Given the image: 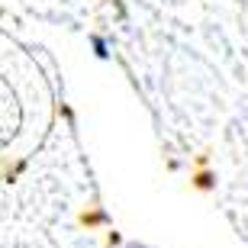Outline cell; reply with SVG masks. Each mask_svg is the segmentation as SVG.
I'll return each instance as SVG.
<instances>
[{
    "label": "cell",
    "instance_id": "cell-1",
    "mask_svg": "<svg viewBox=\"0 0 248 248\" xmlns=\"http://www.w3.org/2000/svg\"><path fill=\"white\" fill-rule=\"evenodd\" d=\"M91 46H93V55L100 58V62L110 58V46H107V39H103V36H91Z\"/></svg>",
    "mask_w": 248,
    "mask_h": 248
}]
</instances>
